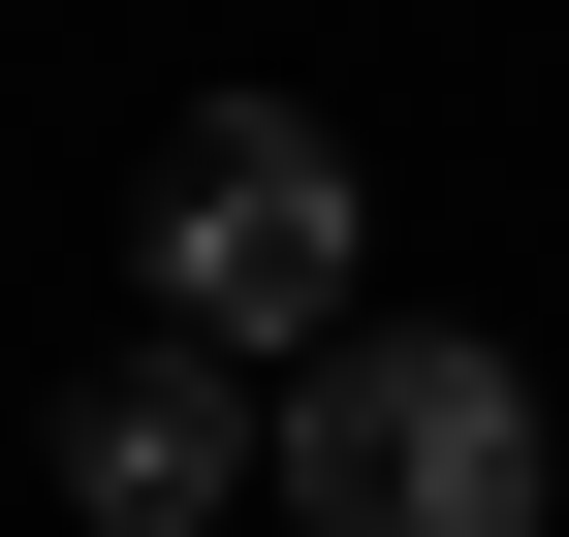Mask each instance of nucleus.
Instances as JSON below:
<instances>
[{
	"mask_svg": "<svg viewBox=\"0 0 569 537\" xmlns=\"http://www.w3.org/2000/svg\"><path fill=\"white\" fill-rule=\"evenodd\" d=\"M127 285L190 316V348H348V316H380V190H348V126L317 95H190L159 126V222H127Z\"/></svg>",
	"mask_w": 569,
	"mask_h": 537,
	"instance_id": "nucleus-1",
	"label": "nucleus"
},
{
	"mask_svg": "<svg viewBox=\"0 0 569 537\" xmlns=\"http://www.w3.org/2000/svg\"><path fill=\"white\" fill-rule=\"evenodd\" d=\"M284 506L317 537H538V379L475 316H348V348H284Z\"/></svg>",
	"mask_w": 569,
	"mask_h": 537,
	"instance_id": "nucleus-2",
	"label": "nucleus"
},
{
	"mask_svg": "<svg viewBox=\"0 0 569 537\" xmlns=\"http://www.w3.org/2000/svg\"><path fill=\"white\" fill-rule=\"evenodd\" d=\"M63 506H96V537H222V506H284V379L190 348V316H127V348L63 379Z\"/></svg>",
	"mask_w": 569,
	"mask_h": 537,
	"instance_id": "nucleus-3",
	"label": "nucleus"
}]
</instances>
